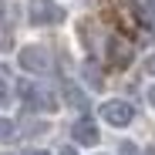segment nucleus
I'll list each match as a JSON object with an SVG mask.
<instances>
[{
    "mask_svg": "<svg viewBox=\"0 0 155 155\" xmlns=\"http://www.w3.org/2000/svg\"><path fill=\"white\" fill-rule=\"evenodd\" d=\"M101 118L108 125H115V128H125V125H132L135 108L128 105V101H121V98H108L105 105H101Z\"/></svg>",
    "mask_w": 155,
    "mask_h": 155,
    "instance_id": "3",
    "label": "nucleus"
},
{
    "mask_svg": "<svg viewBox=\"0 0 155 155\" xmlns=\"http://www.w3.org/2000/svg\"><path fill=\"white\" fill-rule=\"evenodd\" d=\"M108 61L115 68H125L128 61H132V44H128L125 37H118V34H111L108 37Z\"/></svg>",
    "mask_w": 155,
    "mask_h": 155,
    "instance_id": "5",
    "label": "nucleus"
},
{
    "mask_svg": "<svg viewBox=\"0 0 155 155\" xmlns=\"http://www.w3.org/2000/svg\"><path fill=\"white\" fill-rule=\"evenodd\" d=\"M24 155H51V152H44V148H31V152H24Z\"/></svg>",
    "mask_w": 155,
    "mask_h": 155,
    "instance_id": "14",
    "label": "nucleus"
},
{
    "mask_svg": "<svg viewBox=\"0 0 155 155\" xmlns=\"http://www.w3.org/2000/svg\"><path fill=\"white\" fill-rule=\"evenodd\" d=\"M71 135H74V142L78 145H98V125L91 121V118H78L74 121V128H71Z\"/></svg>",
    "mask_w": 155,
    "mask_h": 155,
    "instance_id": "6",
    "label": "nucleus"
},
{
    "mask_svg": "<svg viewBox=\"0 0 155 155\" xmlns=\"http://www.w3.org/2000/svg\"><path fill=\"white\" fill-rule=\"evenodd\" d=\"M14 132H17V125H14L10 118H0V142H10Z\"/></svg>",
    "mask_w": 155,
    "mask_h": 155,
    "instance_id": "8",
    "label": "nucleus"
},
{
    "mask_svg": "<svg viewBox=\"0 0 155 155\" xmlns=\"http://www.w3.org/2000/svg\"><path fill=\"white\" fill-rule=\"evenodd\" d=\"M0 17H4V0H0Z\"/></svg>",
    "mask_w": 155,
    "mask_h": 155,
    "instance_id": "16",
    "label": "nucleus"
},
{
    "mask_svg": "<svg viewBox=\"0 0 155 155\" xmlns=\"http://www.w3.org/2000/svg\"><path fill=\"white\" fill-rule=\"evenodd\" d=\"M121 155H138V148H135L132 142H125V145H121Z\"/></svg>",
    "mask_w": 155,
    "mask_h": 155,
    "instance_id": "12",
    "label": "nucleus"
},
{
    "mask_svg": "<svg viewBox=\"0 0 155 155\" xmlns=\"http://www.w3.org/2000/svg\"><path fill=\"white\" fill-rule=\"evenodd\" d=\"M148 105H152V108H155V84H152V88H148Z\"/></svg>",
    "mask_w": 155,
    "mask_h": 155,
    "instance_id": "13",
    "label": "nucleus"
},
{
    "mask_svg": "<svg viewBox=\"0 0 155 155\" xmlns=\"http://www.w3.org/2000/svg\"><path fill=\"white\" fill-rule=\"evenodd\" d=\"M145 74H152V78H155V54H148V58H145Z\"/></svg>",
    "mask_w": 155,
    "mask_h": 155,
    "instance_id": "11",
    "label": "nucleus"
},
{
    "mask_svg": "<svg viewBox=\"0 0 155 155\" xmlns=\"http://www.w3.org/2000/svg\"><path fill=\"white\" fill-rule=\"evenodd\" d=\"M27 20L34 27H51L64 20V7L54 0H27Z\"/></svg>",
    "mask_w": 155,
    "mask_h": 155,
    "instance_id": "1",
    "label": "nucleus"
},
{
    "mask_svg": "<svg viewBox=\"0 0 155 155\" xmlns=\"http://www.w3.org/2000/svg\"><path fill=\"white\" fill-rule=\"evenodd\" d=\"M20 94H24V101H27V108H34V111H58L54 94L44 91V88H37L34 81H24L20 84Z\"/></svg>",
    "mask_w": 155,
    "mask_h": 155,
    "instance_id": "4",
    "label": "nucleus"
},
{
    "mask_svg": "<svg viewBox=\"0 0 155 155\" xmlns=\"http://www.w3.org/2000/svg\"><path fill=\"white\" fill-rule=\"evenodd\" d=\"M64 101H68L71 108H78V111H84V108H88V94L78 88L74 81H64Z\"/></svg>",
    "mask_w": 155,
    "mask_h": 155,
    "instance_id": "7",
    "label": "nucleus"
},
{
    "mask_svg": "<svg viewBox=\"0 0 155 155\" xmlns=\"http://www.w3.org/2000/svg\"><path fill=\"white\" fill-rule=\"evenodd\" d=\"M84 74L91 78V84H94V88L101 84V74H98V68H91V64H84Z\"/></svg>",
    "mask_w": 155,
    "mask_h": 155,
    "instance_id": "9",
    "label": "nucleus"
},
{
    "mask_svg": "<svg viewBox=\"0 0 155 155\" xmlns=\"http://www.w3.org/2000/svg\"><path fill=\"white\" fill-rule=\"evenodd\" d=\"M61 155H78V152L74 148H61Z\"/></svg>",
    "mask_w": 155,
    "mask_h": 155,
    "instance_id": "15",
    "label": "nucleus"
},
{
    "mask_svg": "<svg viewBox=\"0 0 155 155\" xmlns=\"http://www.w3.org/2000/svg\"><path fill=\"white\" fill-rule=\"evenodd\" d=\"M7 101H10V88L7 81H0V108H7Z\"/></svg>",
    "mask_w": 155,
    "mask_h": 155,
    "instance_id": "10",
    "label": "nucleus"
},
{
    "mask_svg": "<svg viewBox=\"0 0 155 155\" xmlns=\"http://www.w3.org/2000/svg\"><path fill=\"white\" fill-rule=\"evenodd\" d=\"M17 64H20L24 71H31V74H47L51 68H54V58L47 54V47L27 44V47H20V54H17Z\"/></svg>",
    "mask_w": 155,
    "mask_h": 155,
    "instance_id": "2",
    "label": "nucleus"
}]
</instances>
